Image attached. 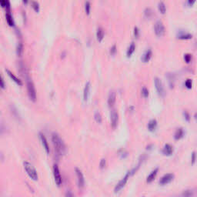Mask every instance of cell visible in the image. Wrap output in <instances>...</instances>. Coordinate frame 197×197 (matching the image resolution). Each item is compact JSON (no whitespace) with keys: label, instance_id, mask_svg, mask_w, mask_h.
<instances>
[{"label":"cell","instance_id":"obj_14","mask_svg":"<svg viewBox=\"0 0 197 197\" xmlns=\"http://www.w3.org/2000/svg\"><path fill=\"white\" fill-rule=\"evenodd\" d=\"M6 72L7 75H9V77L11 79L12 81H13L15 83H16V85H18V86H22V80L19 79L16 75H15L13 74V73H12L10 70H9V69H6Z\"/></svg>","mask_w":197,"mask_h":197},{"label":"cell","instance_id":"obj_36","mask_svg":"<svg viewBox=\"0 0 197 197\" xmlns=\"http://www.w3.org/2000/svg\"><path fill=\"white\" fill-rule=\"evenodd\" d=\"M106 159H102L100 162V168L101 169H103L106 167Z\"/></svg>","mask_w":197,"mask_h":197},{"label":"cell","instance_id":"obj_31","mask_svg":"<svg viewBox=\"0 0 197 197\" xmlns=\"http://www.w3.org/2000/svg\"><path fill=\"white\" fill-rule=\"evenodd\" d=\"M16 53H17V55L19 56H21L23 53V45H22V42H19L17 46V49H16Z\"/></svg>","mask_w":197,"mask_h":197},{"label":"cell","instance_id":"obj_43","mask_svg":"<svg viewBox=\"0 0 197 197\" xmlns=\"http://www.w3.org/2000/svg\"><path fill=\"white\" fill-rule=\"evenodd\" d=\"M187 2H188V5L189 6H192L196 2V0H187Z\"/></svg>","mask_w":197,"mask_h":197},{"label":"cell","instance_id":"obj_21","mask_svg":"<svg viewBox=\"0 0 197 197\" xmlns=\"http://www.w3.org/2000/svg\"><path fill=\"white\" fill-rule=\"evenodd\" d=\"M157 125L158 123L156 120H151L149 122L148 126H147L149 131V132H152V133L155 132L156 129V127H157Z\"/></svg>","mask_w":197,"mask_h":197},{"label":"cell","instance_id":"obj_24","mask_svg":"<svg viewBox=\"0 0 197 197\" xmlns=\"http://www.w3.org/2000/svg\"><path fill=\"white\" fill-rule=\"evenodd\" d=\"M167 78L169 79V85L170 86V89H173L174 87V83H175V77L174 75L172 73H168L167 74Z\"/></svg>","mask_w":197,"mask_h":197},{"label":"cell","instance_id":"obj_1","mask_svg":"<svg viewBox=\"0 0 197 197\" xmlns=\"http://www.w3.org/2000/svg\"><path fill=\"white\" fill-rule=\"evenodd\" d=\"M52 141H53V144L56 154L59 156H62L66 152V146H65V144L62 139L59 137V135L58 134L53 133L52 136Z\"/></svg>","mask_w":197,"mask_h":197},{"label":"cell","instance_id":"obj_12","mask_svg":"<svg viewBox=\"0 0 197 197\" xmlns=\"http://www.w3.org/2000/svg\"><path fill=\"white\" fill-rule=\"evenodd\" d=\"M176 37H177V39L181 40H189L193 39V35L189 33V32H186L185 31H181L180 30V31L177 32Z\"/></svg>","mask_w":197,"mask_h":197},{"label":"cell","instance_id":"obj_9","mask_svg":"<svg viewBox=\"0 0 197 197\" xmlns=\"http://www.w3.org/2000/svg\"><path fill=\"white\" fill-rule=\"evenodd\" d=\"M175 178V176L173 173H167L166 175H164L160 180V186H166L167 184L170 183L171 182L173 181Z\"/></svg>","mask_w":197,"mask_h":197},{"label":"cell","instance_id":"obj_42","mask_svg":"<svg viewBox=\"0 0 197 197\" xmlns=\"http://www.w3.org/2000/svg\"><path fill=\"white\" fill-rule=\"evenodd\" d=\"M120 155L121 156V158H123V159H125V158L128 156V153H127V152H126V151H122V153H120Z\"/></svg>","mask_w":197,"mask_h":197},{"label":"cell","instance_id":"obj_3","mask_svg":"<svg viewBox=\"0 0 197 197\" xmlns=\"http://www.w3.org/2000/svg\"><path fill=\"white\" fill-rule=\"evenodd\" d=\"M27 86V92H28V95H29V100L32 102H36V90L34 86V83L32 82V80L27 79L26 82Z\"/></svg>","mask_w":197,"mask_h":197},{"label":"cell","instance_id":"obj_46","mask_svg":"<svg viewBox=\"0 0 197 197\" xmlns=\"http://www.w3.org/2000/svg\"><path fill=\"white\" fill-rule=\"evenodd\" d=\"M29 0H22V2H23V4L24 5H27L28 3H29Z\"/></svg>","mask_w":197,"mask_h":197},{"label":"cell","instance_id":"obj_15","mask_svg":"<svg viewBox=\"0 0 197 197\" xmlns=\"http://www.w3.org/2000/svg\"><path fill=\"white\" fill-rule=\"evenodd\" d=\"M90 89H91V83L90 82H87L85 85L84 90H83V100L85 102L88 101L90 95Z\"/></svg>","mask_w":197,"mask_h":197},{"label":"cell","instance_id":"obj_38","mask_svg":"<svg viewBox=\"0 0 197 197\" xmlns=\"http://www.w3.org/2000/svg\"><path fill=\"white\" fill-rule=\"evenodd\" d=\"M183 116H184V119H185V120H186L187 122H189V121H190V120H191L190 115H189V113H187L186 111L183 112Z\"/></svg>","mask_w":197,"mask_h":197},{"label":"cell","instance_id":"obj_11","mask_svg":"<svg viewBox=\"0 0 197 197\" xmlns=\"http://www.w3.org/2000/svg\"><path fill=\"white\" fill-rule=\"evenodd\" d=\"M39 140L40 141H41V143H42L45 151H46V153L47 154H49V153H50V149H49V143L47 142L46 138L44 134H42V133H39Z\"/></svg>","mask_w":197,"mask_h":197},{"label":"cell","instance_id":"obj_19","mask_svg":"<svg viewBox=\"0 0 197 197\" xmlns=\"http://www.w3.org/2000/svg\"><path fill=\"white\" fill-rule=\"evenodd\" d=\"M185 135V131L182 128H178L175 132L174 134V140H181L182 138L184 137Z\"/></svg>","mask_w":197,"mask_h":197},{"label":"cell","instance_id":"obj_39","mask_svg":"<svg viewBox=\"0 0 197 197\" xmlns=\"http://www.w3.org/2000/svg\"><path fill=\"white\" fill-rule=\"evenodd\" d=\"M196 161V152H193L192 154V158H191V163L193 166L195 165Z\"/></svg>","mask_w":197,"mask_h":197},{"label":"cell","instance_id":"obj_34","mask_svg":"<svg viewBox=\"0 0 197 197\" xmlns=\"http://www.w3.org/2000/svg\"><path fill=\"white\" fill-rule=\"evenodd\" d=\"M185 86L188 89H190L191 88H192V86H193V81H192V79H187L185 82Z\"/></svg>","mask_w":197,"mask_h":197},{"label":"cell","instance_id":"obj_22","mask_svg":"<svg viewBox=\"0 0 197 197\" xmlns=\"http://www.w3.org/2000/svg\"><path fill=\"white\" fill-rule=\"evenodd\" d=\"M105 32L104 30L101 27H99L97 29V31H96V39H97L98 42H101L104 39Z\"/></svg>","mask_w":197,"mask_h":197},{"label":"cell","instance_id":"obj_37","mask_svg":"<svg viewBox=\"0 0 197 197\" xmlns=\"http://www.w3.org/2000/svg\"><path fill=\"white\" fill-rule=\"evenodd\" d=\"M117 52V48H116V46L115 45H113V46L111 47L110 49V55H114Z\"/></svg>","mask_w":197,"mask_h":197},{"label":"cell","instance_id":"obj_4","mask_svg":"<svg viewBox=\"0 0 197 197\" xmlns=\"http://www.w3.org/2000/svg\"><path fill=\"white\" fill-rule=\"evenodd\" d=\"M53 176L56 186H57L58 187H60L62 184V176H61V173H60L59 168V166H58L57 164H54L53 166Z\"/></svg>","mask_w":197,"mask_h":197},{"label":"cell","instance_id":"obj_5","mask_svg":"<svg viewBox=\"0 0 197 197\" xmlns=\"http://www.w3.org/2000/svg\"><path fill=\"white\" fill-rule=\"evenodd\" d=\"M154 31H155L156 36L159 38L162 37L165 35L166 29H165V26H164L163 23L161 21H157V22H156L155 27H154Z\"/></svg>","mask_w":197,"mask_h":197},{"label":"cell","instance_id":"obj_6","mask_svg":"<svg viewBox=\"0 0 197 197\" xmlns=\"http://www.w3.org/2000/svg\"><path fill=\"white\" fill-rule=\"evenodd\" d=\"M154 82H155L156 89L157 91L158 95L161 96V97H164L166 95V91H165V88H164L163 84H162L161 79L157 77L155 78Z\"/></svg>","mask_w":197,"mask_h":197},{"label":"cell","instance_id":"obj_41","mask_svg":"<svg viewBox=\"0 0 197 197\" xmlns=\"http://www.w3.org/2000/svg\"><path fill=\"white\" fill-rule=\"evenodd\" d=\"M140 36V30L138 29V27H135L134 28V36L135 38H138Z\"/></svg>","mask_w":197,"mask_h":197},{"label":"cell","instance_id":"obj_23","mask_svg":"<svg viewBox=\"0 0 197 197\" xmlns=\"http://www.w3.org/2000/svg\"><path fill=\"white\" fill-rule=\"evenodd\" d=\"M135 45L134 42H132L130 44V46H129L128 49H127V51H126V55H127V57L129 58L132 56V55H133V53H134V52H135Z\"/></svg>","mask_w":197,"mask_h":197},{"label":"cell","instance_id":"obj_10","mask_svg":"<svg viewBox=\"0 0 197 197\" xmlns=\"http://www.w3.org/2000/svg\"><path fill=\"white\" fill-rule=\"evenodd\" d=\"M110 120H111V126L113 129H115L118 124V120H119V115L115 110L113 109L110 113Z\"/></svg>","mask_w":197,"mask_h":197},{"label":"cell","instance_id":"obj_40","mask_svg":"<svg viewBox=\"0 0 197 197\" xmlns=\"http://www.w3.org/2000/svg\"><path fill=\"white\" fill-rule=\"evenodd\" d=\"M0 87L2 89H5L6 88V83H5V81L3 79V78L1 75H0Z\"/></svg>","mask_w":197,"mask_h":197},{"label":"cell","instance_id":"obj_26","mask_svg":"<svg viewBox=\"0 0 197 197\" xmlns=\"http://www.w3.org/2000/svg\"><path fill=\"white\" fill-rule=\"evenodd\" d=\"M31 6H32V8L33 9V10L36 12H39V10H40V7H39V2H36V1H35V0H32L31 2Z\"/></svg>","mask_w":197,"mask_h":197},{"label":"cell","instance_id":"obj_47","mask_svg":"<svg viewBox=\"0 0 197 197\" xmlns=\"http://www.w3.org/2000/svg\"><path fill=\"white\" fill-rule=\"evenodd\" d=\"M134 109H135V108H134V106H132L129 107V110H130L131 112H133V111H134Z\"/></svg>","mask_w":197,"mask_h":197},{"label":"cell","instance_id":"obj_28","mask_svg":"<svg viewBox=\"0 0 197 197\" xmlns=\"http://www.w3.org/2000/svg\"><path fill=\"white\" fill-rule=\"evenodd\" d=\"M94 119H95V122L97 123H102V115L100 114L99 112H95V114H94Z\"/></svg>","mask_w":197,"mask_h":197},{"label":"cell","instance_id":"obj_29","mask_svg":"<svg viewBox=\"0 0 197 197\" xmlns=\"http://www.w3.org/2000/svg\"><path fill=\"white\" fill-rule=\"evenodd\" d=\"M153 11L152 9L148 8V9H146V10L144 11V16L146 19H150L152 16H153Z\"/></svg>","mask_w":197,"mask_h":197},{"label":"cell","instance_id":"obj_44","mask_svg":"<svg viewBox=\"0 0 197 197\" xmlns=\"http://www.w3.org/2000/svg\"><path fill=\"white\" fill-rule=\"evenodd\" d=\"M6 1V0H0V6L2 7V8H4L5 7Z\"/></svg>","mask_w":197,"mask_h":197},{"label":"cell","instance_id":"obj_13","mask_svg":"<svg viewBox=\"0 0 197 197\" xmlns=\"http://www.w3.org/2000/svg\"><path fill=\"white\" fill-rule=\"evenodd\" d=\"M115 101H116V93L115 91H111L109 94L108 100H107L109 106L113 107L115 103Z\"/></svg>","mask_w":197,"mask_h":197},{"label":"cell","instance_id":"obj_45","mask_svg":"<svg viewBox=\"0 0 197 197\" xmlns=\"http://www.w3.org/2000/svg\"><path fill=\"white\" fill-rule=\"evenodd\" d=\"M152 147H153V145H149V146H148L146 147V149H147V150H151V149H152Z\"/></svg>","mask_w":197,"mask_h":197},{"label":"cell","instance_id":"obj_17","mask_svg":"<svg viewBox=\"0 0 197 197\" xmlns=\"http://www.w3.org/2000/svg\"><path fill=\"white\" fill-rule=\"evenodd\" d=\"M152 55H153V52L151 50V49H149L148 50H146L145 52V53L142 55L141 57V60L142 62H143L144 63H147V62H149V60L151 59L152 58Z\"/></svg>","mask_w":197,"mask_h":197},{"label":"cell","instance_id":"obj_35","mask_svg":"<svg viewBox=\"0 0 197 197\" xmlns=\"http://www.w3.org/2000/svg\"><path fill=\"white\" fill-rule=\"evenodd\" d=\"M184 60L186 63H189L192 61V55L190 54H185L184 55Z\"/></svg>","mask_w":197,"mask_h":197},{"label":"cell","instance_id":"obj_33","mask_svg":"<svg viewBox=\"0 0 197 197\" xmlns=\"http://www.w3.org/2000/svg\"><path fill=\"white\" fill-rule=\"evenodd\" d=\"M4 9H6V12H11L12 7L11 3H10V0H6V5H5Z\"/></svg>","mask_w":197,"mask_h":197},{"label":"cell","instance_id":"obj_16","mask_svg":"<svg viewBox=\"0 0 197 197\" xmlns=\"http://www.w3.org/2000/svg\"><path fill=\"white\" fill-rule=\"evenodd\" d=\"M174 152V149L171 145L169 144H166L164 146L162 150V153L163 154L164 156H169L173 153Z\"/></svg>","mask_w":197,"mask_h":197},{"label":"cell","instance_id":"obj_30","mask_svg":"<svg viewBox=\"0 0 197 197\" xmlns=\"http://www.w3.org/2000/svg\"><path fill=\"white\" fill-rule=\"evenodd\" d=\"M194 195V192L191 189H187V190H185L183 193H182V196L184 197H191L193 196Z\"/></svg>","mask_w":197,"mask_h":197},{"label":"cell","instance_id":"obj_8","mask_svg":"<svg viewBox=\"0 0 197 197\" xmlns=\"http://www.w3.org/2000/svg\"><path fill=\"white\" fill-rule=\"evenodd\" d=\"M75 174H76V176H77V184L78 187L79 189H82L85 186V178L84 176L82 174V171L80 170L79 169L75 168Z\"/></svg>","mask_w":197,"mask_h":197},{"label":"cell","instance_id":"obj_27","mask_svg":"<svg viewBox=\"0 0 197 197\" xmlns=\"http://www.w3.org/2000/svg\"><path fill=\"white\" fill-rule=\"evenodd\" d=\"M84 8L86 14L87 16H89L91 12V3L89 1H86L84 5Z\"/></svg>","mask_w":197,"mask_h":197},{"label":"cell","instance_id":"obj_2","mask_svg":"<svg viewBox=\"0 0 197 197\" xmlns=\"http://www.w3.org/2000/svg\"><path fill=\"white\" fill-rule=\"evenodd\" d=\"M23 166H24L25 170L26 172L27 175L29 176V177L32 179L33 181H37L39 179V176H38L37 171L35 167L31 163H29V162H24Z\"/></svg>","mask_w":197,"mask_h":197},{"label":"cell","instance_id":"obj_25","mask_svg":"<svg viewBox=\"0 0 197 197\" xmlns=\"http://www.w3.org/2000/svg\"><path fill=\"white\" fill-rule=\"evenodd\" d=\"M158 9L160 13L164 15L166 12V4L163 2H160L158 3Z\"/></svg>","mask_w":197,"mask_h":197},{"label":"cell","instance_id":"obj_32","mask_svg":"<svg viewBox=\"0 0 197 197\" xmlns=\"http://www.w3.org/2000/svg\"><path fill=\"white\" fill-rule=\"evenodd\" d=\"M141 94H142V97H144L145 99H147L149 97V93L148 89L146 87H142V90H141Z\"/></svg>","mask_w":197,"mask_h":197},{"label":"cell","instance_id":"obj_18","mask_svg":"<svg viewBox=\"0 0 197 197\" xmlns=\"http://www.w3.org/2000/svg\"><path fill=\"white\" fill-rule=\"evenodd\" d=\"M158 172H159V168H156L155 169H153V170L150 173V174H149V175L147 176V178H146V182H147L148 183H151V182L156 179V176H157Z\"/></svg>","mask_w":197,"mask_h":197},{"label":"cell","instance_id":"obj_7","mask_svg":"<svg viewBox=\"0 0 197 197\" xmlns=\"http://www.w3.org/2000/svg\"><path fill=\"white\" fill-rule=\"evenodd\" d=\"M129 176H130V173H129V171H128L127 173L125 175L124 177L122 178V179L118 182L117 185L115 186V189H114V192H115V193H119V192L126 186V182H128V179H129Z\"/></svg>","mask_w":197,"mask_h":197},{"label":"cell","instance_id":"obj_20","mask_svg":"<svg viewBox=\"0 0 197 197\" xmlns=\"http://www.w3.org/2000/svg\"><path fill=\"white\" fill-rule=\"evenodd\" d=\"M6 20L7 24L9 25L10 27L15 26V21H14L13 16L12 15L11 12H6Z\"/></svg>","mask_w":197,"mask_h":197}]
</instances>
